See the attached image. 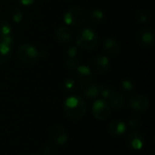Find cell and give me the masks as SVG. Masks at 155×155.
Here are the masks:
<instances>
[{"instance_id":"obj_8","label":"cell","mask_w":155,"mask_h":155,"mask_svg":"<svg viewBox=\"0 0 155 155\" xmlns=\"http://www.w3.org/2000/svg\"><path fill=\"white\" fill-rule=\"evenodd\" d=\"M129 106L130 108L136 112V113H143L146 111L149 107V101L148 99L141 94L133 95L129 100Z\"/></svg>"},{"instance_id":"obj_29","label":"cell","mask_w":155,"mask_h":155,"mask_svg":"<svg viewBox=\"0 0 155 155\" xmlns=\"http://www.w3.org/2000/svg\"><path fill=\"white\" fill-rule=\"evenodd\" d=\"M43 154L53 155L54 154V150H53V148H51V147H49V146H47V147L44 148V150H43Z\"/></svg>"},{"instance_id":"obj_30","label":"cell","mask_w":155,"mask_h":155,"mask_svg":"<svg viewBox=\"0 0 155 155\" xmlns=\"http://www.w3.org/2000/svg\"><path fill=\"white\" fill-rule=\"evenodd\" d=\"M139 20L142 22V23H146L147 22V20H148V16H147V15L146 14H140L139 15Z\"/></svg>"},{"instance_id":"obj_10","label":"cell","mask_w":155,"mask_h":155,"mask_svg":"<svg viewBox=\"0 0 155 155\" xmlns=\"http://www.w3.org/2000/svg\"><path fill=\"white\" fill-rule=\"evenodd\" d=\"M93 65L97 72L100 74H104L110 69V60L106 56L99 54L94 58Z\"/></svg>"},{"instance_id":"obj_16","label":"cell","mask_w":155,"mask_h":155,"mask_svg":"<svg viewBox=\"0 0 155 155\" xmlns=\"http://www.w3.org/2000/svg\"><path fill=\"white\" fill-rule=\"evenodd\" d=\"M83 94L84 97L89 100H94L99 95V84L90 83L83 87Z\"/></svg>"},{"instance_id":"obj_9","label":"cell","mask_w":155,"mask_h":155,"mask_svg":"<svg viewBox=\"0 0 155 155\" xmlns=\"http://www.w3.org/2000/svg\"><path fill=\"white\" fill-rule=\"evenodd\" d=\"M127 145L133 150H142L144 146V139L143 135L137 132H133L127 135L126 138Z\"/></svg>"},{"instance_id":"obj_22","label":"cell","mask_w":155,"mask_h":155,"mask_svg":"<svg viewBox=\"0 0 155 155\" xmlns=\"http://www.w3.org/2000/svg\"><path fill=\"white\" fill-rule=\"evenodd\" d=\"M66 65L68 68L72 70H75L80 65V62L76 57H69L66 60Z\"/></svg>"},{"instance_id":"obj_12","label":"cell","mask_w":155,"mask_h":155,"mask_svg":"<svg viewBox=\"0 0 155 155\" xmlns=\"http://www.w3.org/2000/svg\"><path fill=\"white\" fill-rule=\"evenodd\" d=\"M108 132L114 136H119L126 132V124L122 120H114L108 125Z\"/></svg>"},{"instance_id":"obj_28","label":"cell","mask_w":155,"mask_h":155,"mask_svg":"<svg viewBox=\"0 0 155 155\" xmlns=\"http://www.w3.org/2000/svg\"><path fill=\"white\" fill-rule=\"evenodd\" d=\"M35 0H17V2L24 6H29L31 5H33L35 3Z\"/></svg>"},{"instance_id":"obj_27","label":"cell","mask_w":155,"mask_h":155,"mask_svg":"<svg viewBox=\"0 0 155 155\" xmlns=\"http://www.w3.org/2000/svg\"><path fill=\"white\" fill-rule=\"evenodd\" d=\"M78 54V49L77 47L71 45L67 48V55L68 57H76V55Z\"/></svg>"},{"instance_id":"obj_14","label":"cell","mask_w":155,"mask_h":155,"mask_svg":"<svg viewBox=\"0 0 155 155\" xmlns=\"http://www.w3.org/2000/svg\"><path fill=\"white\" fill-rule=\"evenodd\" d=\"M54 35H55L56 40L59 43H61V44H67V43L71 42L72 38H73V32L69 28L62 26V27H59L55 31Z\"/></svg>"},{"instance_id":"obj_11","label":"cell","mask_w":155,"mask_h":155,"mask_svg":"<svg viewBox=\"0 0 155 155\" xmlns=\"http://www.w3.org/2000/svg\"><path fill=\"white\" fill-rule=\"evenodd\" d=\"M139 42L143 46L149 47L152 46L154 43V35L153 32L149 28H143L139 32Z\"/></svg>"},{"instance_id":"obj_2","label":"cell","mask_w":155,"mask_h":155,"mask_svg":"<svg viewBox=\"0 0 155 155\" xmlns=\"http://www.w3.org/2000/svg\"><path fill=\"white\" fill-rule=\"evenodd\" d=\"M78 46L84 50H93L98 44V35L91 27H84L80 29L75 37Z\"/></svg>"},{"instance_id":"obj_26","label":"cell","mask_w":155,"mask_h":155,"mask_svg":"<svg viewBox=\"0 0 155 155\" xmlns=\"http://www.w3.org/2000/svg\"><path fill=\"white\" fill-rule=\"evenodd\" d=\"M122 89L125 92H132L134 90V84L129 80H124L122 83Z\"/></svg>"},{"instance_id":"obj_7","label":"cell","mask_w":155,"mask_h":155,"mask_svg":"<svg viewBox=\"0 0 155 155\" xmlns=\"http://www.w3.org/2000/svg\"><path fill=\"white\" fill-rule=\"evenodd\" d=\"M75 79L81 87L92 83L93 73L92 70L86 65H79L75 69Z\"/></svg>"},{"instance_id":"obj_17","label":"cell","mask_w":155,"mask_h":155,"mask_svg":"<svg viewBox=\"0 0 155 155\" xmlns=\"http://www.w3.org/2000/svg\"><path fill=\"white\" fill-rule=\"evenodd\" d=\"M12 57V47L0 44V64L7 63Z\"/></svg>"},{"instance_id":"obj_25","label":"cell","mask_w":155,"mask_h":155,"mask_svg":"<svg viewBox=\"0 0 155 155\" xmlns=\"http://www.w3.org/2000/svg\"><path fill=\"white\" fill-rule=\"evenodd\" d=\"M129 125L133 128V129H138L141 125H142V122L140 120V118L138 117H132L129 121Z\"/></svg>"},{"instance_id":"obj_18","label":"cell","mask_w":155,"mask_h":155,"mask_svg":"<svg viewBox=\"0 0 155 155\" xmlns=\"http://www.w3.org/2000/svg\"><path fill=\"white\" fill-rule=\"evenodd\" d=\"M104 13L99 9H94L91 11V13L89 14V20L93 24L99 25L104 21Z\"/></svg>"},{"instance_id":"obj_3","label":"cell","mask_w":155,"mask_h":155,"mask_svg":"<svg viewBox=\"0 0 155 155\" xmlns=\"http://www.w3.org/2000/svg\"><path fill=\"white\" fill-rule=\"evenodd\" d=\"M17 57L21 63L26 65H34L40 58L39 51L30 44H23L17 49Z\"/></svg>"},{"instance_id":"obj_23","label":"cell","mask_w":155,"mask_h":155,"mask_svg":"<svg viewBox=\"0 0 155 155\" xmlns=\"http://www.w3.org/2000/svg\"><path fill=\"white\" fill-rule=\"evenodd\" d=\"M12 18L15 23H20L24 18V15H23L22 10L20 8H15L12 13Z\"/></svg>"},{"instance_id":"obj_13","label":"cell","mask_w":155,"mask_h":155,"mask_svg":"<svg viewBox=\"0 0 155 155\" xmlns=\"http://www.w3.org/2000/svg\"><path fill=\"white\" fill-rule=\"evenodd\" d=\"M103 48L104 52L111 56H115L120 52V45L118 42L113 38H106L103 43Z\"/></svg>"},{"instance_id":"obj_31","label":"cell","mask_w":155,"mask_h":155,"mask_svg":"<svg viewBox=\"0 0 155 155\" xmlns=\"http://www.w3.org/2000/svg\"><path fill=\"white\" fill-rule=\"evenodd\" d=\"M29 155H41V154H39V153H32V154H29Z\"/></svg>"},{"instance_id":"obj_21","label":"cell","mask_w":155,"mask_h":155,"mask_svg":"<svg viewBox=\"0 0 155 155\" xmlns=\"http://www.w3.org/2000/svg\"><path fill=\"white\" fill-rule=\"evenodd\" d=\"M0 44L12 47L14 45V36L12 35V34L6 35H0Z\"/></svg>"},{"instance_id":"obj_4","label":"cell","mask_w":155,"mask_h":155,"mask_svg":"<svg viewBox=\"0 0 155 155\" xmlns=\"http://www.w3.org/2000/svg\"><path fill=\"white\" fill-rule=\"evenodd\" d=\"M85 15L80 7H71L64 15V21L71 26H80L84 23Z\"/></svg>"},{"instance_id":"obj_5","label":"cell","mask_w":155,"mask_h":155,"mask_svg":"<svg viewBox=\"0 0 155 155\" xmlns=\"http://www.w3.org/2000/svg\"><path fill=\"white\" fill-rule=\"evenodd\" d=\"M93 115L98 120H105L110 116L111 107L104 100H97L94 102L92 108Z\"/></svg>"},{"instance_id":"obj_15","label":"cell","mask_w":155,"mask_h":155,"mask_svg":"<svg viewBox=\"0 0 155 155\" xmlns=\"http://www.w3.org/2000/svg\"><path fill=\"white\" fill-rule=\"evenodd\" d=\"M110 107H113L114 109H122L124 105V96L117 93V92H113L110 97L106 101Z\"/></svg>"},{"instance_id":"obj_6","label":"cell","mask_w":155,"mask_h":155,"mask_svg":"<svg viewBox=\"0 0 155 155\" xmlns=\"http://www.w3.org/2000/svg\"><path fill=\"white\" fill-rule=\"evenodd\" d=\"M49 136L56 145H64L68 140V135L65 129L62 125H54L49 130Z\"/></svg>"},{"instance_id":"obj_1","label":"cell","mask_w":155,"mask_h":155,"mask_svg":"<svg viewBox=\"0 0 155 155\" xmlns=\"http://www.w3.org/2000/svg\"><path fill=\"white\" fill-rule=\"evenodd\" d=\"M65 114L72 120H80L86 112V104L84 100L77 95L68 97L64 104Z\"/></svg>"},{"instance_id":"obj_19","label":"cell","mask_w":155,"mask_h":155,"mask_svg":"<svg viewBox=\"0 0 155 155\" xmlns=\"http://www.w3.org/2000/svg\"><path fill=\"white\" fill-rule=\"evenodd\" d=\"M12 34V25L11 24L6 21H1L0 22V35H6Z\"/></svg>"},{"instance_id":"obj_20","label":"cell","mask_w":155,"mask_h":155,"mask_svg":"<svg viewBox=\"0 0 155 155\" xmlns=\"http://www.w3.org/2000/svg\"><path fill=\"white\" fill-rule=\"evenodd\" d=\"M113 92L114 91L110 87L104 84H99V95H101L105 101H107V99L110 97Z\"/></svg>"},{"instance_id":"obj_24","label":"cell","mask_w":155,"mask_h":155,"mask_svg":"<svg viewBox=\"0 0 155 155\" xmlns=\"http://www.w3.org/2000/svg\"><path fill=\"white\" fill-rule=\"evenodd\" d=\"M74 86H75V82L73 80V79H65V81L64 82V88L70 92V91H73L74 89Z\"/></svg>"}]
</instances>
